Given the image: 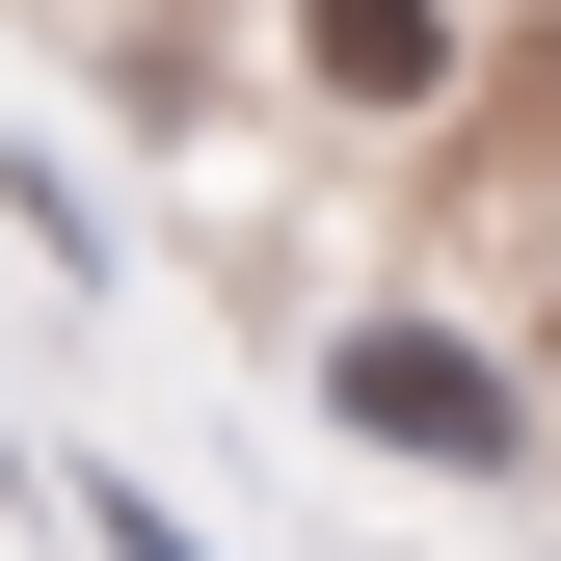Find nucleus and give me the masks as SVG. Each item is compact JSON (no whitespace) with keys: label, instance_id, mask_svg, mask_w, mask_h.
Wrapping results in <instances>:
<instances>
[{"label":"nucleus","instance_id":"3","mask_svg":"<svg viewBox=\"0 0 561 561\" xmlns=\"http://www.w3.org/2000/svg\"><path fill=\"white\" fill-rule=\"evenodd\" d=\"M81 535H107V561H215V535L161 508V481H81Z\"/></svg>","mask_w":561,"mask_h":561},{"label":"nucleus","instance_id":"1","mask_svg":"<svg viewBox=\"0 0 561 561\" xmlns=\"http://www.w3.org/2000/svg\"><path fill=\"white\" fill-rule=\"evenodd\" d=\"M321 428H375V455H428V481H535V375L481 321H347L321 347Z\"/></svg>","mask_w":561,"mask_h":561},{"label":"nucleus","instance_id":"2","mask_svg":"<svg viewBox=\"0 0 561 561\" xmlns=\"http://www.w3.org/2000/svg\"><path fill=\"white\" fill-rule=\"evenodd\" d=\"M295 54H321L347 107H428V81H455V27H428V0H295Z\"/></svg>","mask_w":561,"mask_h":561}]
</instances>
